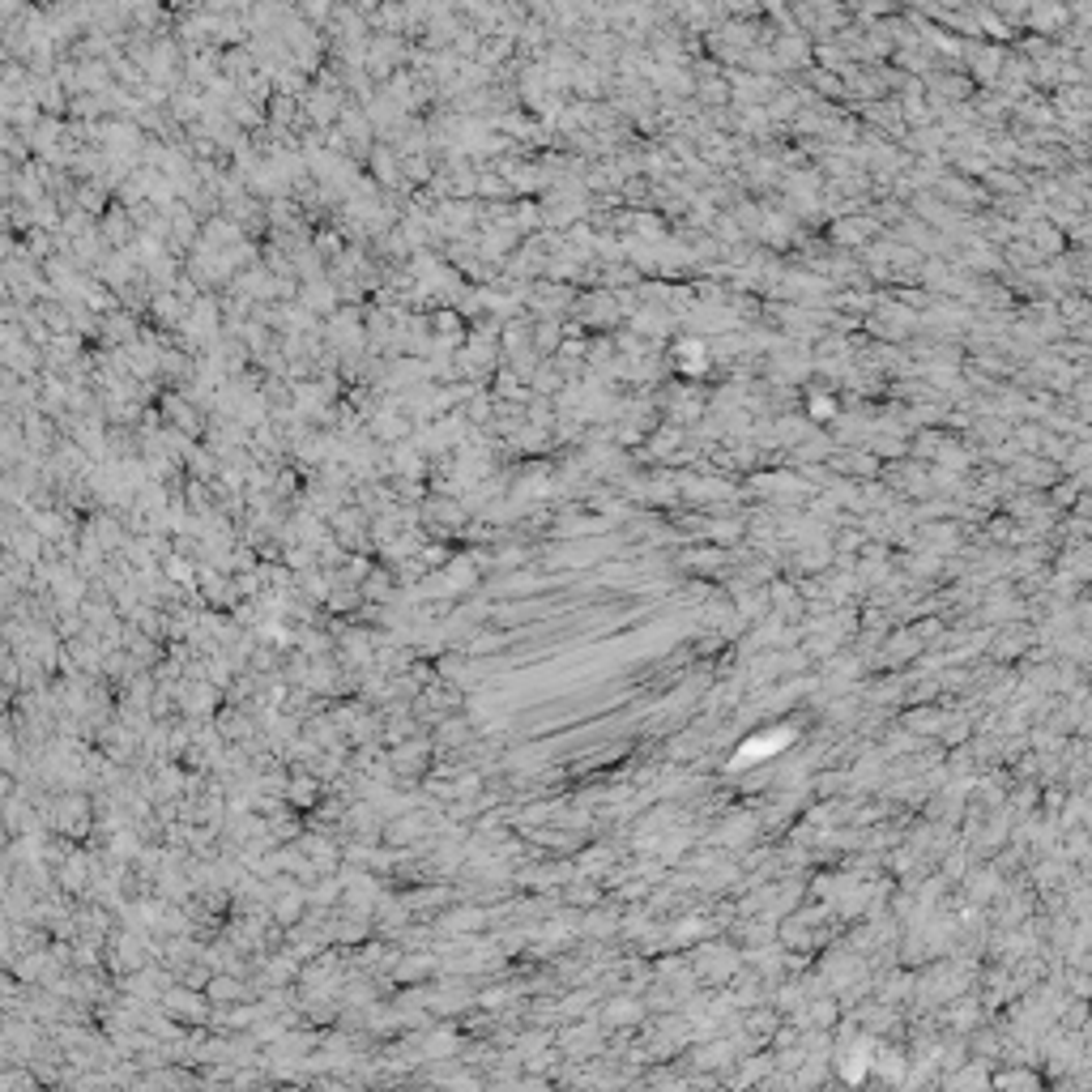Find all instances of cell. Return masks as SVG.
<instances>
[{
  "mask_svg": "<svg viewBox=\"0 0 1092 1092\" xmlns=\"http://www.w3.org/2000/svg\"><path fill=\"white\" fill-rule=\"evenodd\" d=\"M607 1020H611V1025H619V1029H623V1025H637V1020H645V1007H641V1003L619 999V1003L607 1011Z\"/></svg>",
  "mask_w": 1092,
  "mask_h": 1092,
  "instance_id": "cell-1",
  "label": "cell"
}]
</instances>
